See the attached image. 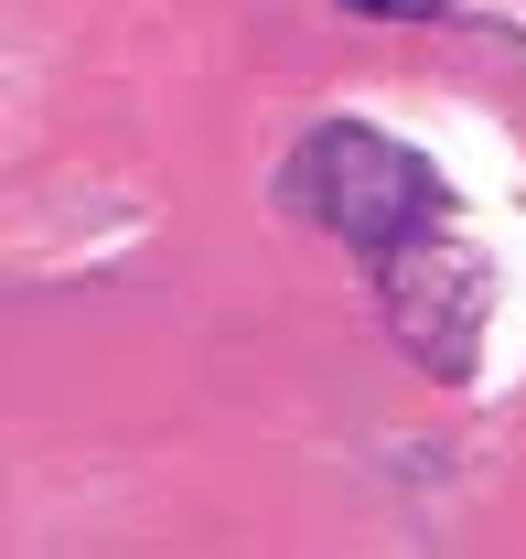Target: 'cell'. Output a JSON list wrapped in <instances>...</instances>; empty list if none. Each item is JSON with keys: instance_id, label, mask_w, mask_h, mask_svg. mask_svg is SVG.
I'll use <instances>...</instances> for the list:
<instances>
[{"instance_id": "obj_1", "label": "cell", "mask_w": 526, "mask_h": 559, "mask_svg": "<svg viewBox=\"0 0 526 559\" xmlns=\"http://www.w3.org/2000/svg\"><path fill=\"white\" fill-rule=\"evenodd\" d=\"M290 205L323 215L355 259H397L419 226H441V215H452V194H441V173H430L408 140L333 119V130H312V151L290 162Z\"/></svg>"}, {"instance_id": "obj_2", "label": "cell", "mask_w": 526, "mask_h": 559, "mask_svg": "<svg viewBox=\"0 0 526 559\" xmlns=\"http://www.w3.org/2000/svg\"><path fill=\"white\" fill-rule=\"evenodd\" d=\"M344 11H366V22H441L452 0H344Z\"/></svg>"}]
</instances>
